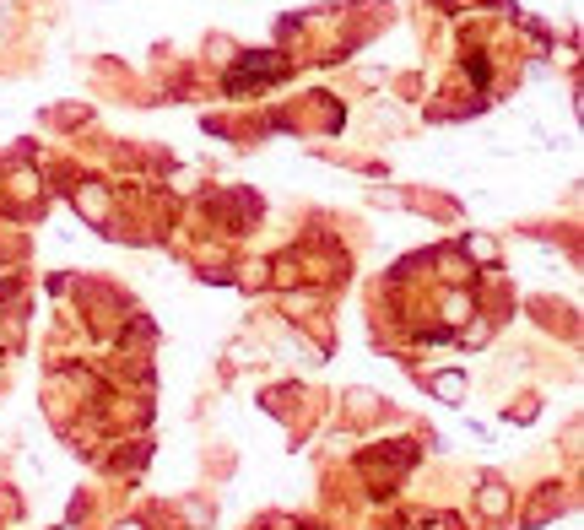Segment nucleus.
<instances>
[{"label":"nucleus","mask_w":584,"mask_h":530,"mask_svg":"<svg viewBox=\"0 0 584 530\" xmlns=\"http://www.w3.org/2000/svg\"><path fill=\"white\" fill-rule=\"evenodd\" d=\"M276 76H287V60L282 55H244V65L228 76V92H238V87H249V82H276Z\"/></svg>","instance_id":"f257e3e1"},{"label":"nucleus","mask_w":584,"mask_h":530,"mask_svg":"<svg viewBox=\"0 0 584 530\" xmlns=\"http://www.w3.org/2000/svg\"><path fill=\"white\" fill-rule=\"evenodd\" d=\"M482 509H487V514H503V509H509V498H503L498 482H482Z\"/></svg>","instance_id":"f03ea898"},{"label":"nucleus","mask_w":584,"mask_h":530,"mask_svg":"<svg viewBox=\"0 0 584 530\" xmlns=\"http://www.w3.org/2000/svg\"><path fill=\"white\" fill-rule=\"evenodd\" d=\"M466 255H476V260H498V244H493V238H482V233H471V238H466Z\"/></svg>","instance_id":"7ed1b4c3"},{"label":"nucleus","mask_w":584,"mask_h":530,"mask_svg":"<svg viewBox=\"0 0 584 530\" xmlns=\"http://www.w3.org/2000/svg\"><path fill=\"white\" fill-rule=\"evenodd\" d=\"M119 530H141V525H119Z\"/></svg>","instance_id":"39448f33"},{"label":"nucleus","mask_w":584,"mask_h":530,"mask_svg":"<svg viewBox=\"0 0 584 530\" xmlns=\"http://www.w3.org/2000/svg\"><path fill=\"white\" fill-rule=\"evenodd\" d=\"M65 530H76V525H65Z\"/></svg>","instance_id":"423d86ee"},{"label":"nucleus","mask_w":584,"mask_h":530,"mask_svg":"<svg viewBox=\"0 0 584 530\" xmlns=\"http://www.w3.org/2000/svg\"><path fill=\"white\" fill-rule=\"evenodd\" d=\"M433 390H438V395H444V401H455V395H460V390H466V379H460V374H444V379H438V384H433Z\"/></svg>","instance_id":"20e7f679"}]
</instances>
